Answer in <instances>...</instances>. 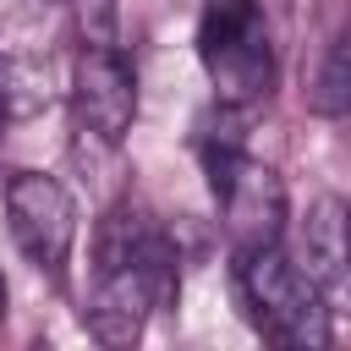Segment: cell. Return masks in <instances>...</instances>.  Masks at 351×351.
I'll use <instances>...</instances> for the list:
<instances>
[{
	"instance_id": "7a4b0ae2",
	"label": "cell",
	"mask_w": 351,
	"mask_h": 351,
	"mask_svg": "<svg viewBox=\"0 0 351 351\" xmlns=\"http://www.w3.org/2000/svg\"><path fill=\"white\" fill-rule=\"evenodd\" d=\"M236 291L252 329L274 346H329V307L324 291L296 269V258L274 247L236 252Z\"/></svg>"
},
{
	"instance_id": "6da1fadb",
	"label": "cell",
	"mask_w": 351,
	"mask_h": 351,
	"mask_svg": "<svg viewBox=\"0 0 351 351\" xmlns=\"http://www.w3.org/2000/svg\"><path fill=\"white\" fill-rule=\"evenodd\" d=\"M181 291L170 236L132 203H115L93 230V291L82 324L99 346H132L154 307Z\"/></svg>"
},
{
	"instance_id": "3957f363",
	"label": "cell",
	"mask_w": 351,
	"mask_h": 351,
	"mask_svg": "<svg viewBox=\"0 0 351 351\" xmlns=\"http://www.w3.org/2000/svg\"><path fill=\"white\" fill-rule=\"evenodd\" d=\"M197 60L219 104H236V110L263 104L274 93V44H269L263 0H203Z\"/></svg>"
},
{
	"instance_id": "8992f818",
	"label": "cell",
	"mask_w": 351,
	"mask_h": 351,
	"mask_svg": "<svg viewBox=\"0 0 351 351\" xmlns=\"http://www.w3.org/2000/svg\"><path fill=\"white\" fill-rule=\"evenodd\" d=\"M291 258H296V269L318 285V291H329L340 274H346V263H351V225H346V208L335 203V197H318L296 225H291V247H285Z\"/></svg>"
},
{
	"instance_id": "9c48e42d",
	"label": "cell",
	"mask_w": 351,
	"mask_h": 351,
	"mask_svg": "<svg viewBox=\"0 0 351 351\" xmlns=\"http://www.w3.org/2000/svg\"><path fill=\"white\" fill-rule=\"evenodd\" d=\"M0 318H5V280H0Z\"/></svg>"
},
{
	"instance_id": "277c9868",
	"label": "cell",
	"mask_w": 351,
	"mask_h": 351,
	"mask_svg": "<svg viewBox=\"0 0 351 351\" xmlns=\"http://www.w3.org/2000/svg\"><path fill=\"white\" fill-rule=\"evenodd\" d=\"M71 104H77V126L115 148L132 121H137V77L132 60L121 49V38H82L77 60H71Z\"/></svg>"
},
{
	"instance_id": "52a82bcc",
	"label": "cell",
	"mask_w": 351,
	"mask_h": 351,
	"mask_svg": "<svg viewBox=\"0 0 351 351\" xmlns=\"http://www.w3.org/2000/svg\"><path fill=\"white\" fill-rule=\"evenodd\" d=\"M44 104H49V66L5 55L0 60V126L22 121V115H38Z\"/></svg>"
},
{
	"instance_id": "ba28073f",
	"label": "cell",
	"mask_w": 351,
	"mask_h": 351,
	"mask_svg": "<svg viewBox=\"0 0 351 351\" xmlns=\"http://www.w3.org/2000/svg\"><path fill=\"white\" fill-rule=\"evenodd\" d=\"M313 110L318 115H351V27L329 44L318 82H313Z\"/></svg>"
},
{
	"instance_id": "5b68a950",
	"label": "cell",
	"mask_w": 351,
	"mask_h": 351,
	"mask_svg": "<svg viewBox=\"0 0 351 351\" xmlns=\"http://www.w3.org/2000/svg\"><path fill=\"white\" fill-rule=\"evenodd\" d=\"M5 225L11 241L22 247V258L44 274H60L77 241V203L55 176L38 170H16L5 181Z\"/></svg>"
},
{
	"instance_id": "30bf717a",
	"label": "cell",
	"mask_w": 351,
	"mask_h": 351,
	"mask_svg": "<svg viewBox=\"0 0 351 351\" xmlns=\"http://www.w3.org/2000/svg\"><path fill=\"white\" fill-rule=\"evenodd\" d=\"M346 225H351V208H346Z\"/></svg>"
}]
</instances>
